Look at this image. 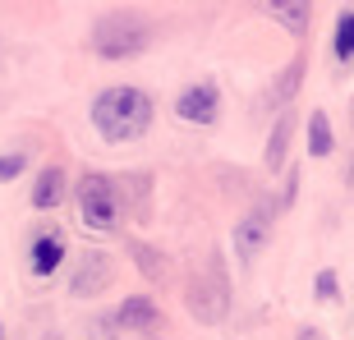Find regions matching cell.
I'll list each match as a JSON object with an SVG mask.
<instances>
[{
	"label": "cell",
	"instance_id": "1",
	"mask_svg": "<svg viewBox=\"0 0 354 340\" xmlns=\"http://www.w3.org/2000/svg\"><path fill=\"white\" fill-rule=\"evenodd\" d=\"M92 129L106 143H133L152 129V97L133 83H115V88L97 92L92 102Z\"/></svg>",
	"mask_w": 354,
	"mask_h": 340
},
{
	"label": "cell",
	"instance_id": "2",
	"mask_svg": "<svg viewBox=\"0 0 354 340\" xmlns=\"http://www.w3.org/2000/svg\"><path fill=\"white\" fill-rule=\"evenodd\" d=\"M152 46V19L138 10H111L92 28V51L102 60H133Z\"/></svg>",
	"mask_w": 354,
	"mask_h": 340
},
{
	"label": "cell",
	"instance_id": "3",
	"mask_svg": "<svg viewBox=\"0 0 354 340\" xmlns=\"http://www.w3.org/2000/svg\"><path fill=\"white\" fill-rule=\"evenodd\" d=\"M184 303H189V313L203 327H221L225 322V313H230V281H225V262L216 253L203 262V272H194V281L184 290Z\"/></svg>",
	"mask_w": 354,
	"mask_h": 340
},
{
	"label": "cell",
	"instance_id": "4",
	"mask_svg": "<svg viewBox=\"0 0 354 340\" xmlns=\"http://www.w3.org/2000/svg\"><path fill=\"white\" fill-rule=\"evenodd\" d=\"M74 202H79V221L97 235H115L120 230V216H124V202H120V189L115 180H106V175H83L79 189H74Z\"/></svg>",
	"mask_w": 354,
	"mask_h": 340
},
{
	"label": "cell",
	"instance_id": "5",
	"mask_svg": "<svg viewBox=\"0 0 354 340\" xmlns=\"http://www.w3.org/2000/svg\"><path fill=\"white\" fill-rule=\"evenodd\" d=\"M111 281H115V262H111V253L88 249L79 258V267H74V276H69V294H74V299H97L102 290H111Z\"/></svg>",
	"mask_w": 354,
	"mask_h": 340
},
{
	"label": "cell",
	"instance_id": "6",
	"mask_svg": "<svg viewBox=\"0 0 354 340\" xmlns=\"http://www.w3.org/2000/svg\"><path fill=\"white\" fill-rule=\"evenodd\" d=\"M272 244V211H244L235 221V258H239V267H253L258 262V253Z\"/></svg>",
	"mask_w": 354,
	"mask_h": 340
},
{
	"label": "cell",
	"instance_id": "7",
	"mask_svg": "<svg viewBox=\"0 0 354 340\" xmlns=\"http://www.w3.org/2000/svg\"><path fill=\"white\" fill-rule=\"evenodd\" d=\"M175 115L184 124H216V115H221V92H216V83L203 79L194 88H184L175 97Z\"/></svg>",
	"mask_w": 354,
	"mask_h": 340
},
{
	"label": "cell",
	"instance_id": "8",
	"mask_svg": "<svg viewBox=\"0 0 354 340\" xmlns=\"http://www.w3.org/2000/svg\"><path fill=\"white\" fill-rule=\"evenodd\" d=\"M65 235L60 230H41L37 239H32V249H28V272L37 276V281H46V276L60 272V262H65Z\"/></svg>",
	"mask_w": 354,
	"mask_h": 340
},
{
	"label": "cell",
	"instance_id": "9",
	"mask_svg": "<svg viewBox=\"0 0 354 340\" xmlns=\"http://www.w3.org/2000/svg\"><path fill=\"white\" fill-rule=\"evenodd\" d=\"M115 327L147 336V331H157V327H161V308L152 303V294H129V299L115 308Z\"/></svg>",
	"mask_w": 354,
	"mask_h": 340
},
{
	"label": "cell",
	"instance_id": "10",
	"mask_svg": "<svg viewBox=\"0 0 354 340\" xmlns=\"http://www.w3.org/2000/svg\"><path fill=\"white\" fill-rule=\"evenodd\" d=\"M304 69H308V60H304V55H295V60H290V65L272 79V88H267V106H272L276 115L295 106V97H299V83H304Z\"/></svg>",
	"mask_w": 354,
	"mask_h": 340
},
{
	"label": "cell",
	"instance_id": "11",
	"mask_svg": "<svg viewBox=\"0 0 354 340\" xmlns=\"http://www.w3.org/2000/svg\"><path fill=\"white\" fill-rule=\"evenodd\" d=\"M65 193H69V175L60 166H46L37 180H32V207L37 211H55L65 202Z\"/></svg>",
	"mask_w": 354,
	"mask_h": 340
},
{
	"label": "cell",
	"instance_id": "12",
	"mask_svg": "<svg viewBox=\"0 0 354 340\" xmlns=\"http://www.w3.org/2000/svg\"><path fill=\"white\" fill-rule=\"evenodd\" d=\"M267 14L286 28L290 37H304L308 19H313V0H267Z\"/></svg>",
	"mask_w": 354,
	"mask_h": 340
},
{
	"label": "cell",
	"instance_id": "13",
	"mask_svg": "<svg viewBox=\"0 0 354 340\" xmlns=\"http://www.w3.org/2000/svg\"><path fill=\"white\" fill-rule=\"evenodd\" d=\"M290 138H295V111H281L276 115V129H272V138H267V152H263V161H267V170H281L286 166V152H290Z\"/></svg>",
	"mask_w": 354,
	"mask_h": 340
},
{
	"label": "cell",
	"instance_id": "14",
	"mask_svg": "<svg viewBox=\"0 0 354 340\" xmlns=\"http://www.w3.org/2000/svg\"><path fill=\"white\" fill-rule=\"evenodd\" d=\"M331 147H336V138H331L327 111H313L308 115V157H331Z\"/></svg>",
	"mask_w": 354,
	"mask_h": 340
},
{
	"label": "cell",
	"instance_id": "15",
	"mask_svg": "<svg viewBox=\"0 0 354 340\" xmlns=\"http://www.w3.org/2000/svg\"><path fill=\"white\" fill-rule=\"evenodd\" d=\"M129 253H133V262H138V272L152 281V285H161L166 276H171V262L161 258L157 249H147V244H129Z\"/></svg>",
	"mask_w": 354,
	"mask_h": 340
},
{
	"label": "cell",
	"instance_id": "16",
	"mask_svg": "<svg viewBox=\"0 0 354 340\" xmlns=\"http://www.w3.org/2000/svg\"><path fill=\"white\" fill-rule=\"evenodd\" d=\"M331 46H336V60H341V65L354 60V10H345L341 19H336V41H331Z\"/></svg>",
	"mask_w": 354,
	"mask_h": 340
},
{
	"label": "cell",
	"instance_id": "17",
	"mask_svg": "<svg viewBox=\"0 0 354 340\" xmlns=\"http://www.w3.org/2000/svg\"><path fill=\"white\" fill-rule=\"evenodd\" d=\"M24 170H28V152H0V184L19 180Z\"/></svg>",
	"mask_w": 354,
	"mask_h": 340
},
{
	"label": "cell",
	"instance_id": "18",
	"mask_svg": "<svg viewBox=\"0 0 354 340\" xmlns=\"http://www.w3.org/2000/svg\"><path fill=\"white\" fill-rule=\"evenodd\" d=\"M336 294H341V290H336V272H317V299L331 303Z\"/></svg>",
	"mask_w": 354,
	"mask_h": 340
},
{
	"label": "cell",
	"instance_id": "19",
	"mask_svg": "<svg viewBox=\"0 0 354 340\" xmlns=\"http://www.w3.org/2000/svg\"><path fill=\"white\" fill-rule=\"evenodd\" d=\"M350 184H354V170H350Z\"/></svg>",
	"mask_w": 354,
	"mask_h": 340
},
{
	"label": "cell",
	"instance_id": "20",
	"mask_svg": "<svg viewBox=\"0 0 354 340\" xmlns=\"http://www.w3.org/2000/svg\"><path fill=\"white\" fill-rule=\"evenodd\" d=\"M308 340H313V336H308Z\"/></svg>",
	"mask_w": 354,
	"mask_h": 340
}]
</instances>
